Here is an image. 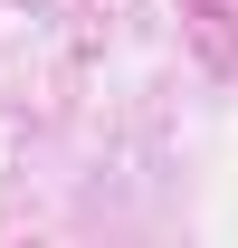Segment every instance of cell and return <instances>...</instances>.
Segmentation results:
<instances>
[{
    "mask_svg": "<svg viewBox=\"0 0 238 248\" xmlns=\"http://www.w3.org/2000/svg\"><path fill=\"white\" fill-rule=\"evenodd\" d=\"M191 10H200V29H219V19H229V0H191Z\"/></svg>",
    "mask_w": 238,
    "mask_h": 248,
    "instance_id": "cell-1",
    "label": "cell"
}]
</instances>
